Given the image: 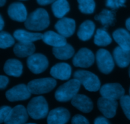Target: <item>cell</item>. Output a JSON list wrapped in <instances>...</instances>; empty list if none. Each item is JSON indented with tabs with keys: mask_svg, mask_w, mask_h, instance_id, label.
<instances>
[{
	"mask_svg": "<svg viewBox=\"0 0 130 124\" xmlns=\"http://www.w3.org/2000/svg\"><path fill=\"white\" fill-rule=\"evenodd\" d=\"M3 70L5 73L8 76L19 77L22 74L23 65L19 60L11 59L6 61Z\"/></svg>",
	"mask_w": 130,
	"mask_h": 124,
	"instance_id": "ffe728a7",
	"label": "cell"
},
{
	"mask_svg": "<svg viewBox=\"0 0 130 124\" xmlns=\"http://www.w3.org/2000/svg\"><path fill=\"white\" fill-rule=\"evenodd\" d=\"M4 25H5V22H4V20L3 19L2 17L0 15V31L3 30L4 27Z\"/></svg>",
	"mask_w": 130,
	"mask_h": 124,
	"instance_id": "74e56055",
	"label": "cell"
},
{
	"mask_svg": "<svg viewBox=\"0 0 130 124\" xmlns=\"http://www.w3.org/2000/svg\"><path fill=\"white\" fill-rule=\"evenodd\" d=\"M129 78H130V67L129 68Z\"/></svg>",
	"mask_w": 130,
	"mask_h": 124,
	"instance_id": "60d3db41",
	"label": "cell"
},
{
	"mask_svg": "<svg viewBox=\"0 0 130 124\" xmlns=\"http://www.w3.org/2000/svg\"><path fill=\"white\" fill-rule=\"evenodd\" d=\"M42 39L46 44L53 47H61L67 44V40L65 37L53 31H49L44 33Z\"/></svg>",
	"mask_w": 130,
	"mask_h": 124,
	"instance_id": "d6986e66",
	"label": "cell"
},
{
	"mask_svg": "<svg viewBox=\"0 0 130 124\" xmlns=\"http://www.w3.org/2000/svg\"><path fill=\"white\" fill-rule=\"evenodd\" d=\"M129 96H130V87H129Z\"/></svg>",
	"mask_w": 130,
	"mask_h": 124,
	"instance_id": "7bdbcfd3",
	"label": "cell"
},
{
	"mask_svg": "<svg viewBox=\"0 0 130 124\" xmlns=\"http://www.w3.org/2000/svg\"><path fill=\"white\" fill-rule=\"evenodd\" d=\"M113 58L114 62L119 67L124 68L127 67L130 64V50L117 47L113 51Z\"/></svg>",
	"mask_w": 130,
	"mask_h": 124,
	"instance_id": "44dd1931",
	"label": "cell"
},
{
	"mask_svg": "<svg viewBox=\"0 0 130 124\" xmlns=\"http://www.w3.org/2000/svg\"><path fill=\"white\" fill-rule=\"evenodd\" d=\"M56 0H37V2L39 5L42 6H45V5H50L51 3H53Z\"/></svg>",
	"mask_w": 130,
	"mask_h": 124,
	"instance_id": "8d00e7d4",
	"label": "cell"
},
{
	"mask_svg": "<svg viewBox=\"0 0 130 124\" xmlns=\"http://www.w3.org/2000/svg\"><path fill=\"white\" fill-rule=\"evenodd\" d=\"M98 108L107 118H112L116 114L118 103L117 101L101 97L97 102Z\"/></svg>",
	"mask_w": 130,
	"mask_h": 124,
	"instance_id": "7c38bea8",
	"label": "cell"
},
{
	"mask_svg": "<svg viewBox=\"0 0 130 124\" xmlns=\"http://www.w3.org/2000/svg\"><path fill=\"white\" fill-rule=\"evenodd\" d=\"M114 41L123 49L130 50V33L124 29H118L113 33Z\"/></svg>",
	"mask_w": 130,
	"mask_h": 124,
	"instance_id": "603a6c76",
	"label": "cell"
},
{
	"mask_svg": "<svg viewBox=\"0 0 130 124\" xmlns=\"http://www.w3.org/2000/svg\"><path fill=\"white\" fill-rule=\"evenodd\" d=\"M36 50V47L33 43H22L19 42L13 47V52L17 57L23 58L32 56Z\"/></svg>",
	"mask_w": 130,
	"mask_h": 124,
	"instance_id": "cb8c5ba5",
	"label": "cell"
},
{
	"mask_svg": "<svg viewBox=\"0 0 130 124\" xmlns=\"http://www.w3.org/2000/svg\"><path fill=\"white\" fill-rule=\"evenodd\" d=\"M72 68L71 66L66 62H60L54 65L51 68L50 75L55 79L60 80H67L71 78Z\"/></svg>",
	"mask_w": 130,
	"mask_h": 124,
	"instance_id": "2e32d148",
	"label": "cell"
},
{
	"mask_svg": "<svg viewBox=\"0 0 130 124\" xmlns=\"http://www.w3.org/2000/svg\"><path fill=\"white\" fill-rule=\"evenodd\" d=\"M26 109L29 116L34 120L43 119L49 113L48 103L43 96L32 98L28 103Z\"/></svg>",
	"mask_w": 130,
	"mask_h": 124,
	"instance_id": "3957f363",
	"label": "cell"
},
{
	"mask_svg": "<svg viewBox=\"0 0 130 124\" xmlns=\"http://www.w3.org/2000/svg\"><path fill=\"white\" fill-rule=\"evenodd\" d=\"M58 33L65 38L71 36L76 30V22L74 19L63 17L60 19L55 25Z\"/></svg>",
	"mask_w": 130,
	"mask_h": 124,
	"instance_id": "5bb4252c",
	"label": "cell"
},
{
	"mask_svg": "<svg viewBox=\"0 0 130 124\" xmlns=\"http://www.w3.org/2000/svg\"><path fill=\"white\" fill-rule=\"evenodd\" d=\"M31 93L28 89L27 85L19 84L9 89L6 92V98L9 101L15 102L25 101L30 97Z\"/></svg>",
	"mask_w": 130,
	"mask_h": 124,
	"instance_id": "8fae6325",
	"label": "cell"
},
{
	"mask_svg": "<svg viewBox=\"0 0 130 124\" xmlns=\"http://www.w3.org/2000/svg\"><path fill=\"white\" fill-rule=\"evenodd\" d=\"M94 124H110L107 118L104 117H99L95 120Z\"/></svg>",
	"mask_w": 130,
	"mask_h": 124,
	"instance_id": "d590c367",
	"label": "cell"
},
{
	"mask_svg": "<svg viewBox=\"0 0 130 124\" xmlns=\"http://www.w3.org/2000/svg\"><path fill=\"white\" fill-rule=\"evenodd\" d=\"M71 104L78 110L85 113L91 112L93 108L92 101L83 94H77L71 100Z\"/></svg>",
	"mask_w": 130,
	"mask_h": 124,
	"instance_id": "e0dca14e",
	"label": "cell"
},
{
	"mask_svg": "<svg viewBox=\"0 0 130 124\" xmlns=\"http://www.w3.org/2000/svg\"><path fill=\"white\" fill-rule=\"evenodd\" d=\"M95 60L92 51L87 48H82L74 56L72 64L76 67L87 68L93 64Z\"/></svg>",
	"mask_w": 130,
	"mask_h": 124,
	"instance_id": "ba28073f",
	"label": "cell"
},
{
	"mask_svg": "<svg viewBox=\"0 0 130 124\" xmlns=\"http://www.w3.org/2000/svg\"><path fill=\"white\" fill-rule=\"evenodd\" d=\"M8 14L12 20L20 22H25L28 17L25 5L19 2L13 3L9 6Z\"/></svg>",
	"mask_w": 130,
	"mask_h": 124,
	"instance_id": "9a60e30c",
	"label": "cell"
},
{
	"mask_svg": "<svg viewBox=\"0 0 130 124\" xmlns=\"http://www.w3.org/2000/svg\"><path fill=\"white\" fill-rule=\"evenodd\" d=\"M50 22L49 15L46 10L38 8L27 17L25 22V27L29 30L40 31L46 29Z\"/></svg>",
	"mask_w": 130,
	"mask_h": 124,
	"instance_id": "6da1fadb",
	"label": "cell"
},
{
	"mask_svg": "<svg viewBox=\"0 0 130 124\" xmlns=\"http://www.w3.org/2000/svg\"><path fill=\"white\" fill-rule=\"evenodd\" d=\"M74 78L78 80L81 85L90 92H96L101 87L99 77L90 71L77 70L74 73Z\"/></svg>",
	"mask_w": 130,
	"mask_h": 124,
	"instance_id": "277c9868",
	"label": "cell"
},
{
	"mask_svg": "<svg viewBox=\"0 0 130 124\" xmlns=\"http://www.w3.org/2000/svg\"><path fill=\"white\" fill-rule=\"evenodd\" d=\"M21 1H25V0H21Z\"/></svg>",
	"mask_w": 130,
	"mask_h": 124,
	"instance_id": "ee69618b",
	"label": "cell"
},
{
	"mask_svg": "<svg viewBox=\"0 0 130 124\" xmlns=\"http://www.w3.org/2000/svg\"><path fill=\"white\" fill-rule=\"evenodd\" d=\"M25 124H36V123H25Z\"/></svg>",
	"mask_w": 130,
	"mask_h": 124,
	"instance_id": "b9f144b4",
	"label": "cell"
},
{
	"mask_svg": "<svg viewBox=\"0 0 130 124\" xmlns=\"http://www.w3.org/2000/svg\"><path fill=\"white\" fill-rule=\"evenodd\" d=\"M52 9L56 17L62 19L69 11L70 6L67 0H56L52 4Z\"/></svg>",
	"mask_w": 130,
	"mask_h": 124,
	"instance_id": "4316f807",
	"label": "cell"
},
{
	"mask_svg": "<svg viewBox=\"0 0 130 124\" xmlns=\"http://www.w3.org/2000/svg\"><path fill=\"white\" fill-rule=\"evenodd\" d=\"M95 30V25L91 20H87L81 24L77 31V36L81 41L89 40L93 36Z\"/></svg>",
	"mask_w": 130,
	"mask_h": 124,
	"instance_id": "7402d4cb",
	"label": "cell"
},
{
	"mask_svg": "<svg viewBox=\"0 0 130 124\" xmlns=\"http://www.w3.org/2000/svg\"><path fill=\"white\" fill-rule=\"evenodd\" d=\"M96 61L100 72L109 74L114 70L115 63L110 52L105 49H99L96 53Z\"/></svg>",
	"mask_w": 130,
	"mask_h": 124,
	"instance_id": "8992f818",
	"label": "cell"
},
{
	"mask_svg": "<svg viewBox=\"0 0 130 124\" xmlns=\"http://www.w3.org/2000/svg\"><path fill=\"white\" fill-rule=\"evenodd\" d=\"M48 60L41 53H34L29 56L27 60V65L32 73L40 74L44 72L48 67Z\"/></svg>",
	"mask_w": 130,
	"mask_h": 124,
	"instance_id": "52a82bcc",
	"label": "cell"
},
{
	"mask_svg": "<svg viewBox=\"0 0 130 124\" xmlns=\"http://www.w3.org/2000/svg\"><path fill=\"white\" fill-rule=\"evenodd\" d=\"M126 1V0H107L105 5L112 10H116L120 7H124Z\"/></svg>",
	"mask_w": 130,
	"mask_h": 124,
	"instance_id": "1f68e13d",
	"label": "cell"
},
{
	"mask_svg": "<svg viewBox=\"0 0 130 124\" xmlns=\"http://www.w3.org/2000/svg\"><path fill=\"white\" fill-rule=\"evenodd\" d=\"M11 108L10 106H5L0 108V124L5 122V120L7 118L8 115L10 113Z\"/></svg>",
	"mask_w": 130,
	"mask_h": 124,
	"instance_id": "d6a6232c",
	"label": "cell"
},
{
	"mask_svg": "<svg viewBox=\"0 0 130 124\" xmlns=\"http://www.w3.org/2000/svg\"><path fill=\"white\" fill-rule=\"evenodd\" d=\"M71 114L67 109L62 107L55 108L47 116L48 124H66L69 122Z\"/></svg>",
	"mask_w": 130,
	"mask_h": 124,
	"instance_id": "4fadbf2b",
	"label": "cell"
},
{
	"mask_svg": "<svg viewBox=\"0 0 130 124\" xmlns=\"http://www.w3.org/2000/svg\"><path fill=\"white\" fill-rule=\"evenodd\" d=\"M126 27L127 29L130 31V17L127 19L126 21Z\"/></svg>",
	"mask_w": 130,
	"mask_h": 124,
	"instance_id": "f35d334b",
	"label": "cell"
},
{
	"mask_svg": "<svg viewBox=\"0 0 130 124\" xmlns=\"http://www.w3.org/2000/svg\"><path fill=\"white\" fill-rule=\"evenodd\" d=\"M72 124H90L87 118L81 115H76L74 116L71 120Z\"/></svg>",
	"mask_w": 130,
	"mask_h": 124,
	"instance_id": "836d02e7",
	"label": "cell"
},
{
	"mask_svg": "<svg viewBox=\"0 0 130 124\" xmlns=\"http://www.w3.org/2000/svg\"><path fill=\"white\" fill-rule=\"evenodd\" d=\"M9 83V79L7 76L0 75V90L5 89Z\"/></svg>",
	"mask_w": 130,
	"mask_h": 124,
	"instance_id": "e575fe53",
	"label": "cell"
},
{
	"mask_svg": "<svg viewBox=\"0 0 130 124\" xmlns=\"http://www.w3.org/2000/svg\"><path fill=\"white\" fill-rule=\"evenodd\" d=\"M74 49L69 44H66L58 47H53V53L55 57L60 60H67L74 55Z\"/></svg>",
	"mask_w": 130,
	"mask_h": 124,
	"instance_id": "484cf974",
	"label": "cell"
},
{
	"mask_svg": "<svg viewBox=\"0 0 130 124\" xmlns=\"http://www.w3.org/2000/svg\"><path fill=\"white\" fill-rule=\"evenodd\" d=\"M6 3V0H0V7L5 5Z\"/></svg>",
	"mask_w": 130,
	"mask_h": 124,
	"instance_id": "ab89813d",
	"label": "cell"
},
{
	"mask_svg": "<svg viewBox=\"0 0 130 124\" xmlns=\"http://www.w3.org/2000/svg\"><path fill=\"white\" fill-rule=\"evenodd\" d=\"M15 43L13 37L6 32H0V48L5 49L13 46Z\"/></svg>",
	"mask_w": 130,
	"mask_h": 124,
	"instance_id": "f546056e",
	"label": "cell"
},
{
	"mask_svg": "<svg viewBox=\"0 0 130 124\" xmlns=\"http://www.w3.org/2000/svg\"><path fill=\"white\" fill-rule=\"evenodd\" d=\"M29 118L27 109L22 105H17L11 108L5 124H25Z\"/></svg>",
	"mask_w": 130,
	"mask_h": 124,
	"instance_id": "30bf717a",
	"label": "cell"
},
{
	"mask_svg": "<svg viewBox=\"0 0 130 124\" xmlns=\"http://www.w3.org/2000/svg\"><path fill=\"white\" fill-rule=\"evenodd\" d=\"M120 104L126 117L130 120V96L124 95L120 99Z\"/></svg>",
	"mask_w": 130,
	"mask_h": 124,
	"instance_id": "4dcf8cb0",
	"label": "cell"
},
{
	"mask_svg": "<svg viewBox=\"0 0 130 124\" xmlns=\"http://www.w3.org/2000/svg\"><path fill=\"white\" fill-rule=\"evenodd\" d=\"M95 19L100 22L104 29H107L115 22V12L112 10L104 9L98 15H95Z\"/></svg>",
	"mask_w": 130,
	"mask_h": 124,
	"instance_id": "d4e9b609",
	"label": "cell"
},
{
	"mask_svg": "<svg viewBox=\"0 0 130 124\" xmlns=\"http://www.w3.org/2000/svg\"><path fill=\"white\" fill-rule=\"evenodd\" d=\"M100 94L103 98L112 100H120L124 95L125 90L121 84L118 83L106 84L100 89Z\"/></svg>",
	"mask_w": 130,
	"mask_h": 124,
	"instance_id": "9c48e42d",
	"label": "cell"
},
{
	"mask_svg": "<svg viewBox=\"0 0 130 124\" xmlns=\"http://www.w3.org/2000/svg\"><path fill=\"white\" fill-rule=\"evenodd\" d=\"M57 81L53 78L35 79L29 81L27 84L30 92L36 95L50 92L55 89Z\"/></svg>",
	"mask_w": 130,
	"mask_h": 124,
	"instance_id": "5b68a950",
	"label": "cell"
},
{
	"mask_svg": "<svg viewBox=\"0 0 130 124\" xmlns=\"http://www.w3.org/2000/svg\"><path fill=\"white\" fill-rule=\"evenodd\" d=\"M81 87V84L76 79L69 80L60 86L55 93L56 100L62 103L72 100L77 94Z\"/></svg>",
	"mask_w": 130,
	"mask_h": 124,
	"instance_id": "7a4b0ae2",
	"label": "cell"
},
{
	"mask_svg": "<svg viewBox=\"0 0 130 124\" xmlns=\"http://www.w3.org/2000/svg\"><path fill=\"white\" fill-rule=\"evenodd\" d=\"M79 9L80 11L85 14L93 13L95 9V3L94 0H77Z\"/></svg>",
	"mask_w": 130,
	"mask_h": 124,
	"instance_id": "f1b7e54d",
	"label": "cell"
},
{
	"mask_svg": "<svg viewBox=\"0 0 130 124\" xmlns=\"http://www.w3.org/2000/svg\"><path fill=\"white\" fill-rule=\"evenodd\" d=\"M112 43V38L105 29H99L94 36V43L99 47H106Z\"/></svg>",
	"mask_w": 130,
	"mask_h": 124,
	"instance_id": "83f0119b",
	"label": "cell"
},
{
	"mask_svg": "<svg viewBox=\"0 0 130 124\" xmlns=\"http://www.w3.org/2000/svg\"><path fill=\"white\" fill-rule=\"evenodd\" d=\"M43 34L40 33H32L23 29H18L13 33L15 39L22 43H33L43 39Z\"/></svg>",
	"mask_w": 130,
	"mask_h": 124,
	"instance_id": "ac0fdd59",
	"label": "cell"
}]
</instances>
